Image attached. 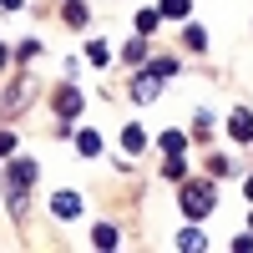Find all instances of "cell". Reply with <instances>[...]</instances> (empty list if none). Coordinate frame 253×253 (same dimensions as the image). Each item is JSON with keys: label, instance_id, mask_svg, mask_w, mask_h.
Wrapping results in <instances>:
<instances>
[{"label": "cell", "instance_id": "obj_1", "mask_svg": "<svg viewBox=\"0 0 253 253\" xmlns=\"http://www.w3.org/2000/svg\"><path fill=\"white\" fill-rule=\"evenodd\" d=\"M36 182V162L31 157H10V172H5V198H10V213L26 208V193Z\"/></svg>", "mask_w": 253, "mask_h": 253}, {"label": "cell", "instance_id": "obj_2", "mask_svg": "<svg viewBox=\"0 0 253 253\" xmlns=\"http://www.w3.org/2000/svg\"><path fill=\"white\" fill-rule=\"evenodd\" d=\"M177 203H182V213H187V218H208V213H213V203H218V193H213L208 182H182Z\"/></svg>", "mask_w": 253, "mask_h": 253}, {"label": "cell", "instance_id": "obj_3", "mask_svg": "<svg viewBox=\"0 0 253 253\" xmlns=\"http://www.w3.org/2000/svg\"><path fill=\"white\" fill-rule=\"evenodd\" d=\"M162 81H167V76H157L152 66H147V71H137V76H132V101H142V107H147V101L162 91Z\"/></svg>", "mask_w": 253, "mask_h": 253}, {"label": "cell", "instance_id": "obj_4", "mask_svg": "<svg viewBox=\"0 0 253 253\" xmlns=\"http://www.w3.org/2000/svg\"><path fill=\"white\" fill-rule=\"evenodd\" d=\"M51 213H56L61 223L81 218V198H76V187H61V193H51Z\"/></svg>", "mask_w": 253, "mask_h": 253}, {"label": "cell", "instance_id": "obj_5", "mask_svg": "<svg viewBox=\"0 0 253 253\" xmlns=\"http://www.w3.org/2000/svg\"><path fill=\"white\" fill-rule=\"evenodd\" d=\"M56 117H61V122H76V117H81V91H76V86L56 91Z\"/></svg>", "mask_w": 253, "mask_h": 253}, {"label": "cell", "instance_id": "obj_6", "mask_svg": "<svg viewBox=\"0 0 253 253\" xmlns=\"http://www.w3.org/2000/svg\"><path fill=\"white\" fill-rule=\"evenodd\" d=\"M26 101H31V76H20V86H15L5 101H0V107H5V117H15L20 107H26Z\"/></svg>", "mask_w": 253, "mask_h": 253}, {"label": "cell", "instance_id": "obj_7", "mask_svg": "<svg viewBox=\"0 0 253 253\" xmlns=\"http://www.w3.org/2000/svg\"><path fill=\"white\" fill-rule=\"evenodd\" d=\"M172 243H177V248H187V253H203V248H208V233H203V228H182Z\"/></svg>", "mask_w": 253, "mask_h": 253}, {"label": "cell", "instance_id": "obj_8", "mask_svg": "<svg viewBox=\"0 0 253 253\" xmlns=\"http://www.w3.org/2000/svg\"><path fill=\"white\" fill-rule=\"evenodd\" d=\"M228 132H233V142H253V117L233 112V117H228Z\"/></svg>", "mask_w": 253, "mask_h": 253}, {"label": "cell", "instance_id": "obj_9", "mask_svg": "<svg viewBox=\"0 0 253 253\" xmlns=\"http://www.w3.org/2000/svg\"><path fill=\"white\" fill-rule=\"evenodd\" d=\"M122 147H126V152H142V147H147V132H142V126H122Z\"/></svg>", "mask_w": 253, "mask_h": 253}, {"label": "cell", "instance_id": "obj_10", "mask_svg": "<svg viewBox=\"0 0 253 253\" xmlns=\"http://www.w3.org/2000/svg\"><path fill=\"white\" fill-rule=\"evenodd\" d=\"M187 10H193V0H162L157 5V15H167V20H182Z\"/></svg>", "mask_w": 253, "mask_h": 253}, {"label": "cell", "instance_id": "obj_11", "mask_svg": "<svg viewBox=\"0 0 253 253\" xmlns=\"http://www.w3.org/2000/svg\"><path fill=\"white\" fill-rule=\"evenodd\" d=\"M162 172H167V182H182V177H187V162H182V152H167V167H162Z\"/></svg>", "mask_w": 253, "mask_h": 253}, {"label": "cell", "instance_id": "obj_12", "mask_svg": "<svg viewBox=\"0 0 253 253\" xmlns=\"http://www.w3.org/2000/svg\"><path fill=\"white\" fill-rule=\"evenodd\" d=\"M76 152H81V157H96V152H101V137H96V132H76Z\"/></svg>", "mask_w": 253, "mask_h": 253}, {"label": "cell", "instance_id": "obj_13", "mask_svg": "<svg viewBox=\"0 0 253 253\" xmlns=\"http://www.w3.org/2000/svg\"><path fill=\"white\" fill-rule=\"evenodd\" d=\"M182 147H187V132H177V126L162 132V152H182Z\"/></svg>", "mask_w": 253, "mask_h": 253}, {"label": "cell", "instance_id": "obj_14", "mask_svg": "<svg viewBox=\"0 0 253 253\" xmlns=\"http://www.w3.org/2000/svg\"><path fill=\"white\" fill-rule=\"evenodd\" d=\"M91 243H96V248H117V228H112V223H101L96 233H91Z\"/></svg>", "mask_w": 253, "mask_h": 253}, {"label": "cell", "instance_id": "obj_15", "mask_svg": "<svg viewBox=\"0 0 253 253\" xmlns=\"http://www.w3.org/2000/svg\"><path fill=\"white\" fill-rule=\"evenodd\" d=\"M66 20L81 31V26H86V5H81V0H66Z\"/></svg>", "mask_w": 253, "mask_h": 253}, {"label": "cell", "instance_id": "obj_16", "mask_svg": "<svg viewBox=\"0 0 253 253\" xmlns=\"http://www.w3.org/2000/svg\"><path fill=\"white\" fill-rule=\"evenodd\" d=\"M157 20H162L157 10H142V15H137V36H152V31H157Z\"/></svg>", "mask_w": 253, "mask_h": 253}, {"label": "cell", "instance_id": "obj_17", "mask_svg": "<svg viewBox=\"0 0 253 253\" xmlns=\"http://www.w3.org/2000/svg\"><path fill=\"white\" fill-rule=\"evenodd\" d=\"M122 56H126V66H137V61H147V46H142V41H126Z\"/></svg>", "mask_w": 253, "mask_h": 253}, {"label": "cell", "instance_id": "obj_18", "mask_svg": "<svg viewBox=\"0 0 253 253\" xmlns=\"http://www.w3.org/2000/svg\"><path fill=\"white\" fill-rule=\"evenodd\" d=\"M182 41H187L193 51H203V46H208V31H203V26H187V36H182Z\"/></svg>", "mask_w": 253, "mask_h": 253}, {"label": "cell", "instance_id": "obj_19", "mask_svg": "<svg viewBox=\"0 0 253 253\" xmlns=\"http://www.w3.org/2000/svg\"><path fill=\"white\" fill-rule=\"evenodd\" d=\"M107 56H112V51L101 46V41H91V66H107Z\"/></svg>", "mask_w": 253, "mask_h": 253}, {"label": "cell", "instance_id": "obj_20", "mask_svg": "<svg viewBox=\"0 0 253 253\" xmlns=\"http://www.w3.org/2000/svg\"><path fill=\"white\" fill-rule=\"evenodd\" d=\"M228 167H233V162H228V157H208V172H213V177H223Z\"/></svg>", "mask_w": 253, "mask_h": 253}, {"label": "cell", "instance_id": "obj_21", "mask_svg": "<svg viewBox=\"0 0 253 253\" xmlns=\"http://www.w3.org/2000/svg\"><path fill=\"white\" fill-rule=\"evenodd\" d=\"M15 152V132H0V157H10Z\"/></svg>", "mask_w": 253, "mask_h": 253}, {"label": "cell", "instance_id": "obj_22", "mask_svg": "<svg viewBox=\"0 0 253 253\" xmlns=\"http://www.w3.org/2000/svg\"><path fill=\"white\" fill-rule=\"evenodd\" d=\"M20 5H26V0H0V10H20Z\"/></svg>", "mask_w": 253, "mask_h": 253}, {"label": "cell", "instance_id": "obj_23", "mask_svg": "<svg viewBox=\"0 0 253 253\" xmlns=\"http://www.w3.org/2000/svg\"><path fill=\"white\" fill-rule=\"evenodd\" d=\"M243 193H248V203H253V177H248V182H243Z\"/></svg>", "mask_w": 253, "mask_h": 253}, {"label": "cell", "instance_id": "obj_24", "mask_svg": "<svg viewBox=\"0 0 253 253\" xmlns=\"http://www.w3.org/2000/svg\"><path fill=\"white\" fill-rule=\"evenodd\" d=\"M0 71H5V46H0Z\"/></svg>", "mask_w": 253, "mask_h": 253}]
</instances>
